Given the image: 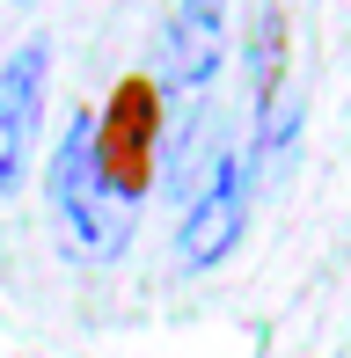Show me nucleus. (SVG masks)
Wrapping results in <instances>:
<instances>
[{"label":"nucleus","instance_id":"obj_1","mask_svg":"<svg viewBox=\"0 0 351 358\" xmlns=\"http://www.w3.org/2000/svg\"><path fill=\"white\" fill-rule=\"evenodd\" d=\"M52 227L59 241H66L81 264H103V256L124 249V234H132V220H124V198L110 190L103 176V154H95V110L66 124V139H59V161H52Z\"/></svg>","mask_w":351,"mask_h":358},{"label":"nucleus","instance_id":"obj_2","mask_svg":"<svg viewBox=\"0 0 351 358\" xmlns=\"http://www.w3.org/2000/svg\"><path fill=\"white\" fill-rule=\"evenodd\" d=\"M242 205H249V169L234 154H220L213 176L198 183V198H190V213L176 220V264L183 271H213L220 256H234V241H242Z\"/></svg>","mask_w":351,"mask_h":358},{"label":"nucleus","instance_id":"obj_3","mask_svg":"<svg viewBox=\"0 0 351 358\" xmlns=\"http://www.w3.org/2000/svg\"><path fill=\"white\" fill-rule=\"evenodd\" d=\"M154 132H162V103H154V80H124L110 95V117H95V154L117 198H139L154 183Z\"/></svg>","mask_w":351,"mask_h":358},{"label":"nucleus","instance_id":"obj_4","mask_svg":"<svg viewBox=\"0 0 351 358\" xmlns=\"http://www.w3.org/2000/svg\"><path fill=\"white\" fill-rule=\"evenodd\" d=\"M44 80H52V52L44 44H22L0 66V190H15L29 176L37 124H44Z\"/></svg>","mask_w":351,"mask_h":358},{"label":"nucleus","instance_id":"obj_5","mask_svg":"<svg viewBox=\"0 0 351 358\" xmlns=\"http://www.w3.org/2000/svg\"><path fill=\"white\" fill-rule=\"evenodd\" d=\"M227 66V0H176L162 29V80L169 88H205Z\"/></svg>","mask_w":351,"mask_h":358},{"label":"nucleus","instance_id":"obj_6","mask_svg":"<svg viewBox=\"0 0 351 358\" xmlns=\"http://www.w3.org/2000/svg\"><path fill=\"white\" fill-rule=\"evenodd\" d=\"M278 66H285V15H278V0H264L257 8V29H249V80H257V110L278 103Z\"/></svg>","mask_w":351,"mask_h":358}]
</instances>
